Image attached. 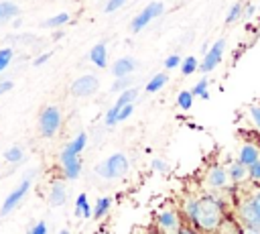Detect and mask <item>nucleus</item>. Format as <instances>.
<instances>
[{
	"instance_id": "obj_1",
	"label": "nucleus",
	"mask_w": 260,
	"mask_h": 234,
	"mask_svg": "<svg viewBox=\"0 0 260 234\" xmlns=\"http://www.w3.org/2000/svg\"><path fill=\"white\" fill-rule=\"evenodd\" d=\"M189 222L197 230H201V232H215V230H219L221 222H223L221 201L215 195H201V197H197L195 212L189 218Z\"/></svg>"
},
{
	"instance_id": "obj_2",
	"label": "nucleus",
	"mask_w": 260,
	"mask_h": 234,
	"mask_svg": "<svg viewBox=\"0 0 260 234\" xmlns=\"http://www.w3.org/2000/svg\"><path fill=\"white\" fill-rule=\"evenodd\" d=\"M128 169H130V163L124 153H114L106 161L95 165V173L102 179H120L128 173Z\"/></svg>"
},
{
	"instance_id": "obj_3",
	"label": "nucleus",
	"mask_w": 260,
	"mask_h": 234,
	"mask_svg": "<svg viewBox=\"0 0 260 234\" xmlns=\"http://www.w3.org/2000/svg\"><path fill=\"white\" fill-rule=\"evenodd\" d=\"M61 122H63V116H61V110L57 106H45L39 114V130H41V136L45 138H51L57 134V130L61 128Z\"/></svg>"
},
{
	"instance_id": "obj_4",
	"label": "nucleus",
	"mask_w": 260,
	"mask_h": 234,
	"mask_svg": "<svg viewBox=\"0 0 260 234\" xmlns=\"http://www.w3.org/2000/svg\"><path fill=\"white\" fill-rule=\"evenodd\" d=\"M59 163H61V173H63L65 179L75 181L81 175V159L69 144L63 147V151L59 155Z\"/></svg>"
},
{
	"instance_id": "obj_5",
	"label": "nucleus",
	"mask_w": 260,
	"mask_h": 234,
	"mask_svg": "<svg viewBox=\"0 0 260 234\" xmlns=\"http://www.w3.org/2000/svg\"><path fill=\"white\" fill-rule=\"evenodd\" d=\"M162 12H165V4H162V2H150V4H146V6L132 18V22H130V31H132V33H140L150 20L158 18Z\"/></svg>"
},
{
	"instance_id": "obj_6",
	"label": "nucleus",
	"mask_w": 260,
	"mask_h": 234,
	"mask_svg": "<svg viewBox=\"0 0 260 234\" xmlns=\"http://www.w3.org/2000/svg\"><path fill=\"white\" fill-rule=\"evenodd\" d=\"M223 49H225V39H217V41L205 51L203 61L199 63V71H203V73L213 71V69L221 63V59H223Z\"/></svg>"
},
{
	"instance_id": "obj_7",
	"label": "nucleus",
	"mask_w": 260,
	"mask_h": 234,
	"mask_svg": "<svg viewBox=\"0 0 260 234\" xmlns=\"http://www.w3.org/2000/svg\"><path fill=\"white\" fill-rule=\"evenodd\" d=\"M98 87H100V79L91 73H85V75H79L77 79H73L69 90L75 98H89L98 92Z\"/></svg>"
},
{
	"instance_id": "obj_8",
	"label": "nucleus",
	"mask_w": 260,
	"mask_h": 234,
	"mask_svg": "<svg viewBox=\"0 0 260 234\" xmlns=\"http://www.w3.org/2000/svg\"><path fill=\"white\" fill-rule=\"evenodd\" d=\"M28 189H30V179H22V181L8 193V197L4 199V203H2V208H0V216H8L12 210H16V206L22 201V197L28 193Z\"/></svg>"
},
{
	"instance_id": "obj_9",
	"label": "nucleus",
	"mask_w": 260,
	"mask_h": 234,
	"mask_svg": "<svg viewBox=\"0 0 260 234\" xmlns=\"http://www.w3.org/2000/svg\"><path fill=\"white\" fill-rule=\"evenodd\" d=\"M156 226L162 234H177L181 230V216L177 210H162L156 214Z\"/></svg>"
},
{
	"instance_id": "obj_10",
	"label": "nucleus",
	"mask_w": 260,
	"mask_h": 234,
	"mask_svg": "<svg viewBox=\"0 0 260 234\" xmlns=\"http://www.w3.org/2000/svg\"><path fill=\"white\" fill-rule=\"evenodd\" d=\"M69 199V187L63 179H53L51 185H49V191H47V201L49 206L53 208H59V206H65Z\"/></svg>"
},
{
	"instance_id": "obj_11",
	"label": "nucleus",
	"mask_w": 260,
	"mask_h": 234,
	"mask_svg": "<svg viewBox=\"0 0 260 234\" xmlns=\"http://www.w3.org/2000/svg\"><path fill=\"white\" fill-rule=\"evenodd\" d=\"M238 216L240 220L248 226V228H260V214L256 212L254 203L250 201V197H244L238 203Z\"/></svg>"
},
{
	"instance_id": "obj_12",
	"label": "nucleus",
	"mask_w": 260,
	"mask_h": 234,
	"mask_svg": "<svg viewBox=\"0 0 260 234\" xmlns=\"http://www.w3.org/2000/svg\"><path fill=\"white\" fill-rule=\"evenodd\" d=\"M205 183L211 187V189H225L228 183H230V175H228V169L215 165L207 171V177H205Z\"/></svg>"
},
{
	"instance_id": "obj_13",
	"label": "nucleus",
	"mask_w": 260,
	"mask_h": 234,
	"mask_svg": "<svg viewBox=\"0 0 260 234\" xmlns=\"http://www.w3.org/2000/svg\"><path fill=\"white\" fill-rule=\"evenodd\" d=\"M136 65H138L136 59L130 57V55H126V57H120V59L114 61V65H112V73H114V77H130V75L134 73Z\"/></svg>"
},
{
	"instance_id": "obj_14",
	"label": "nucleus",
	"mask_w": 260,
	"mask_h": 234,
	"mask_svg": "<svg viewBox=\"0 0 260 234\" xmlns=\"http://www.w3.org/2000/svg\"><path fill=\"white\" fill-rule=\"evenodd\" d=\"M89 61H91L95 67H100V69H106V67H108V47H106L104 41H102V43H95V45L91 47V51H89Z\"/></svg>"
},
{
	"instance_id": "obj_15",
	"label": "nucleus",
	"mask_w": 260,
	"mask_h": 234,
	"mask_svg": "<svg viewBox=\"0 0 260 234\" xmlns=\"http://www.w3.org/2000/svg\"><path fill=\"white\" fill-rule=\"evenodd\" d=\"M260 159V149L256 144H244L240 149V155H238V161L244 163L246 167H250L252 163H256Z\"/></svg>"
},
{
	"instance_id": "obj_16",
	"label": "nucleus",
	"mask_w": 260,
	"mask_h": 234,
	"mask_svg": "<svg viewBox=\"0 0 260 234\" xmlns=\"http://www.w3.org/2000/svg\"><path fill=\"white\" fill-rule=\"evenodd\" d=\"M228 175H230V179H232L234 183H242V181L250 179V177H248V167H246L244 163H240V161H234V163L228 167Z\"/></svg>"
},
{
	"instance_id": "obj_17",
	"label": "nucleus",
	"mask_w": 260,
	"mask_h": 234,
	"mask_svg": "<svg viewBox=\"0 0 260 234\" xmlns=\"http://www.w3.org/2000/svg\"><path fill=\"white\" fill-rule=\"evenodd\" d=\"M75 216L77 218H91L93 216V208L89 206L85 193H79L77 199H75Z\"/></svg>"
},
{
	"instance_id": "obj_18",
	"label": "nucleus",
	"mask_w": 260,
	"mask_h": 234,
	"mask_svg": "<svg viewBox=\"0 0 260 234\" xmlns=\"http://www.w3.org/2000/svg\"><path fill=\"white\" fill-rule=\"evenodd\" d=\"M20 14V8L10 2V0H2L0 2V22H6V20H12Z\"/></svg>"
},
{
	"instance_id": "obj_19",
	"label": "nucleus",
	"mask_w": 260,
	"mask_h": 234,
	"mask_svg": "<svg viewBox=\"0 0 260 234\" xmlns=\"http://www.w3.org/2000/svg\"><path fill=\"white\" fill-rule=\"evenodd\" d=\"M167 81H169V75L160 71V73H156V75H152V77H150V81L146 83V87H144V90H146L148 94H154V92L162 90V85H165Z\"/></svg>"
},
{
	"instance_id": "obj_20",
	"label": "nucleus",
	"mask_w": 260,
	"mask_h": 234,
	"mask_svg": "<svg viewBox=\"0 0 260 234\" xmlns=\"http://www.w3.org/2000/svg\"><path fill=\"white\" fill-rule=\"evenodd\" d=\"M110 208H112V197H108V195H104V197H100L98 201H95V206H93V218H104L108 212H110Z\"/></svg>"
},
{
	"instance_id": "obj_21",
	"label": "nucleus",
	"mask_w": 260,
	"mask_h": 234,
	"mask_svg": "<svg viewBox=\"0 0 260 234\" xmlns=\"http://www.w3.org/2000/svg\"><path fill=\"white\" fill-rule=\"evenodd\" d=\"M69 20H71V16L67 12H59V14L51 16V18H47L43 22V26H47V28H59V26H65Z\"/></svg>"
},
{
	"instance_id": "obj_22",
	"label": "nucleus",
	"mask_w": 260,
	"mask_h": 234,
	"mask_svg": "<svg viewBox=\"0 0 260 234\" xmlns=\"http://www.w3.org/2000/svg\"><path fill=\"white\" fill-rule=\"evenodd\" d=\"M136 96H138V90L136 87H130V90H126V92H122L120 96H118V100H116V108H124V106H128V104H134V100H136Z\"/></svg>"
},
{
	"instance_id": "obj_23",
	"label": "nucleus",
	"mask_w": 260,
	"mask_h": 234,
	"mask_svg": "<svg viewBox=\"0 0 260 234\" xmlns=\"http://www.w3.org/2000/svg\"><path fill=\"white\" fill-rule=\"evenodd\" d=\"M197 69H199V61H197V57L189 55V57L183 59V63H181V73H183V75H191V73H195Z\"/></svg>"
},
{
	"instance_id": "obj_24",
	"label": "nucleus",
	"mask_w": 260,
	"mask_h": 234,
	"mask_svg": "<svg viewBox=\"0 0 260 234\" xmlns=\"http://www.w3.org/2000/svg\"><path fill=\"white\" fill-rule=\"evenodd\" d=\"M193 92L191 90H183V92H179V96H177V104H179V108L181 110H189L191 106H193Z\"/></svg>"
},
{
	"instance_id": "obj_25",
	"label": "nucleus",
	"mask_w": 260,
	"mask_h": 234,
	"mask_svg": "<svg viewBox=\"0 0 260 234\" xmlns=\"http://www.w3.org/2000/svg\"><path fill=\"white\" fill-rule=\"evenodd\" d=\"M22 157H24V153H22V149H20V147H10L8 151H4V161H6V163L16 165V163H20V161H22Z\"/></svg>"
},
{
	"instance_id": "obj_26",
	"label": "nucleus",
	"mask_w": 260,
	"mask_h": 234,
	"mask_svg": "<svg viewBox=\"0 0 260 234\" xmlns=\"http://www.w3.org/2000/svg\"><path fill=\"white\" fill-rule=\"evenodd\" d=\"M244 16V4L242 2H236L230 10H228V14H225V22L230 24V22H236L238 18H242Z\"/></svg>"
},
{
	"instance_id": "obj_27",
	"label": "nucleus",
	"mask_w": 260,
	"mask_h": 234,
	"mask_svg": "<svg viewBox=\"0 0 260 234\" xmlns=\"http://www.w3.org/2000/svg\"><path fill=\"white\" fill-rule=\"evenodd\" d=\"M207 85H209V81H207V77H201L195 85H193V96H199V98H203V100H207L209 98V92H207Z\"/></svg>"
},
{
	"instance_id": "obj_28",
	"label": "nucleus",
	"mask_w": 260,
	"mask_h": 234,
	"mask_svg": "<svg viewBox=\"0 0 260 234\" xmlns=\"http://www.w3.org/2000/svg\"><path fill=\"white\" fill-rule=\"evenodd\" d=\"M67 144H69L77 155H81V151H83V149H85V144H87V134H85V132H79V134H77L73 140H69Z\"/></svg>"
},
{
	"instance_id": "obj_29",
	"label": "nucleus",
	"mask_w": 260,
	"mask_h": 234,
	"mask_svg": "<svg viewBox=\"0 0 260 234\" xmlns=\"http://www.w3.org/2000/svg\"><path fill=\"white\" fill-rule=\"evenodd\" d=\"M12 57H14V49L12 47H2L0 49V73L10 65Z\"/></svg>"
},
{
	"instance_id": "obj_30",
	"label": "nucleus",
	"mask_w": 260,
	"mask_h": 234,
	"mask_svg": "<svg viewBox=\"0 0 260 234\" xmlns=\"http://www.w3.org/2000/svg\"><path fill=\"white\" fill-rule=\"evenodd\" d=\"M130 85H132V75L130 77H116V81H114V85L110 90L116 92V94H122V92L130 90Z\"/></svg>"
},
{
	"instance_id": "obj_31",
	"label": "nucleus",
	"mask_w": 260,
	"mask_h": 234,
	"mask_svg": "<svg viewBox=\"0 0 260 234\" xmlns=\"http://www.w3.org/2000/svg\"><path fill=\"white\" fill-rule=\"evenodd\" d=\"M248 116H250V120H252V124L260 130V104H254V106H250L248 108Z\"/></svg>"
},
{
	"instance_id": "obj_32",
	"label": "nucleus",
	"mask_w": 260,
	"mask_h": 234,
	"mask_svg": "<svg viewBox=\"0 0 260 234\" xmlns=\"http://www.w3.org/2000/svg\"><path fill=\"white\" fill-rule=\"evenodd\" d=\"M181 63H183V59L177 53H173L165 59V69H177V67H181Z\"/></svg>"
},
{
	"instance_id": "obj_33",
	"label": "nucleus",
	"mask_w": 260,
	"mask_h": 234,
	"mask_svg": "<svg viewBox=\"0 0 260 234\" xmlns=\"http://www.w3.org/2000/svg\"><path fill=\"white\" fill-rule=\"evenodd\" d=\"M248 177H250V181L260 183V159L248 167Z\"/></svg>"
},
{
	"instance_id": "obj_34",
	"label": "nucleus",
	"mask_w": 260,
	"mask_h": 234,
	"mask_svg": "<svg viewBox=\"0 0 260 234\" xmlns=\"http://www.w3.org/2000/svg\"><path fill=\"white\" fill-rule=\"evenodd\" d=\"M248 197H250V201L254 203L256 212L260 214V185H256V187H254V189L250 191V195H248Z\"/></svg>"
},
{
	"instance_id": "obj_35",
	"label": "nucleus",
	"mask_w": 260,
	"mask_h": 234,
	"mask_svg": "<svg viewBox=\"0 0 260 234\" xmlns=\"http://www.w3.org/2000/svg\"><path fill=\"white\" fill-rule=\"evenodd\" d=\"M126 4V0H108V4L104 6V10L110 14V12H116L118 8H122Z\"/></svg>"
},
{
	"instance_id": "obj_36",
	"label": "nucleus",
	"mask_w": 260,
	"mask_h": 234,
	"mask_svg": "<svg viewBox=\"0 0 260 234\" xmlns=\"http://www.w3.org/2000/svg\"><path fill=\"white\" fill-rule=\"evenodd\" d=\"M132 112H134V104H128V106H124V108L118 112V122H124L126 118H130V116H132Z\"/></svg>"
},
{
	"instance_id": "obj_37",
	"label": "nucleus",
	"mask_w": 260,
	"mask_h": 234,
	"mask_svg": "<svg viewBox=\"0 0 260 234\" xmlns=\"http://www.w3.org/2000/svg\"><path fill=\"white\" fill-rule=\"evenodd\" d=\"M47 232H49V228H47V224L41 220V222H37V224H35L26 234H47Z\"/></svg>"
},
{
	"instance_id": "obj_38",
	"label": "nucleus",
	"mask_w": 260,
	"mask_h": 234,
	"mask_svg": "<svg viewBox=\"0 0 260 234\" xmlns=\"http://www.w3.org/2000/svg\"><path fill=\"white\" fill-rule=\"evenodd\" d=\"M150 165H152V169H154V171H158V173H167V171H169V165H167L162 159H152V163H150Z\"/></svg>"
},
{
	"instance_id": "obj_39",
	"label": "nucleus",
	"mask_w": 260,
	"mask_h": 234,
	"mask_svg": "<svg viewBox=\"0 0 260 234\" xmlns=\"http://www.w3.org/2000/svg\"><path fill=\"white\" fill-rule=\"evenodd\" d=\"M51 55L53 53H43V55H39V57H35V61H32V65L35 67H41V65H45L49 59H51Z\"/></svg>"
},
{
	"instance_id": "obj_40",
	"label": "nucleus",
	"mask_w": 260,
	"mask_h": 234,
	"mask_svg": "<svg viewBox=\"0 0 260 234\" xmlns=\"http://www.w3.org/2000/svg\"><path fill=\"white\" fill-rule=\"evenodd\" d=\"M12 87H14V81H12V79H2V81H0V96L6 94V92H10Z\"/></svg>"
},
{
	"instance_id": "obj_41",
	"label": "nucleus",
	"mask_w": 260,
	"mask_h": 234,
	"mask_svg": "<svg viewBox=\"0 0 260 234\" xmlns=\"http://www.w3.org/2000/svg\"><path fill=\"white\" fill-rule=\"evenodd\" d=\"M177 234H201V232L195 226H181V230Z\"/></svg>"
},
{
	"instance_id": "obj_42",
	"label": "nucleus",
	"mask_w": 260,
	"mask_h": 234,
	"mask_svg": "<svg viewBox=\"0 0 260 234\" xmlns=\"http://www.w3.org/2000/svg\"><path fill=\"white\" fill-rule=\"evenodd\" d=\"M240 234H260V228H248V226H246Z\"/></svg>"
},
{
	"instance_id": "obj_43",
	"label": "nucleus",
	"mask_w": 260,
	"mask_h": 234,
	"mask_svg": "<svg viewBox=\"0 0 260 234\" xmlns=\"http://www.w3.org/2000/svg\"><path fill=\"white\" fill-rule=\"evenodd\" d=\"M254 12H256V8H254L252 4H250V6H246V8H244V18H246V16H252Z\"/></svg>"
},
{
	"instance_id": "obj_44",
	"label": "nucleus",
	"mask_w": 260,
	"mask_h": 234,
	"mask_svg": "<svg viewBox=\"0 0 260 234\" xmlns=\"http://www.w3.org/2000/svg\"><path fill=\"white\" fill-rule=\"evenodd\" d=\"M59 234H71V232H69L67 228H63V230H59Z\"/></svg>"
},
{
	"instance_id": "obj_45",
	"label": "nucleus",
	"mask_w": 260,
	"mask_h": 234,
	"mask_svg": "<svg viewBox=\"0 0 260 234\" xmlns=\"http://www.w3.org/2000/svg\"><path fill=\"white\" fill-rule=\"evenodd\" d=\"M258 10H260V6H258Z\"/></svg>"
}]
</instances>
